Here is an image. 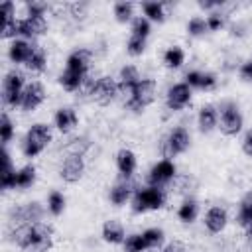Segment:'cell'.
<instances>
[{
    "label": "cell",
    "mask_w": 252,
    "mask_h": 252,
    "mask_svg": "<svg viewBox=\"0 0 252 252\" xmlns=\"http://www.w3.org/2000/svg\"><path fill=\"white\" fill-rule=\"evenodd\" d=\"M191 177L189 175H175L171 179V189H175V193H187L191 187Z\"/></svg>",
    "instance_id": "8d00e7d4"
},
{
    "label": "cell",
    "mask_w": 252,
    "mask_h": 252,
    "mask_svg": "<svg viewBox=\"0 0 252 252\" xmlns=\"http://www.w3.org/2000/svg\"><path fill=\"white\" fill-rule=\"evenodd\" d=\"M22 213H24L26 222H30V224H37L41 220V217H43V209H41L39 203H28V205H24L22 207Z\"/></svg>",
    "instance_id": "83f0119b"
},
{
    "label": "cell",
    "mask_w": 252,
    "mask_h": 252,
    "mask_svg": "<svg viewBox=\"0 0 252 252\" xmlns=\"http://www.w3.org/2000/svg\"><path fill=\"white\" fill-rule=\"evenodd\" d=\"M91 59H93V53L89 49H77L69 55L67 59V69H73V71H79V73H85L89 71V65H91Z\"/></svg>",
    "instance_id": "9a60e30c"
},
{
    "label": "cell",
    "mask_w": 252,
    "mask_h": 252,
    "mask_svg": "<svg viewBox=\"0 0 252 252\" xmlns=\"http://www.w3.org/2000/svg\"><path fill=\"white\" fill-rule=\"evenodd\" d=\"M122 244H124V252H144L148 248L142 234H130Z\"/></svg>",
    "instance_id": "f546056e"
},
{
    "label": "cell",
    "mask_w": 252,
    "mask_h": 252,
    "mask_svg": "<svg viewBox=\"0 0 252 252\" xmlns=\"http://www.w3.org/2000/svg\"><path fill=\"white\" fill-rule=\"evenodd\" d=\"M207 30H209V28H207V20H203V18H193V20H189V24H187V32H189L191 35H203Z\"/></svg>",
    "instance_id": "74e56055"
},
{
    "label": "cell",
    "mask_w": 252,
    "mask_h": 252,
    "mask_svg": "<svg viewBox=\"0 0 252 252\" xmlns=\"http://www.w3.org/2000/svg\"><path fill=\"white\" fill-rule=\"evenodd\" d=\"M220 2H215V0H201L199 2V6L201 8H207V10H211V8H215V6H219Z\"/></svg>",
    "instance_id": "f907efd6"
},
{
    "label": "cell",
    "mask_w": 252,
    "mask_h": 252,
    "mask_svg": "<svg viewBox=\"0 0 252 252\" xmlns=\"http://www.w3.org/2000/svg\"><path fill=\"white\" fill-rule=\"evenodd\" d=\"M222 24H224V18H222L220 12H213V14L207 18V28L213 30V32H215V30H220Z\"/></svg>",
    "instance_id": "60d3db41"
},
{
    "label": "cell",
    "mask_w": 252,
    "mask_h": 252,
    "mask_svg": "<svg viewBox=\"0 0 252 252\" xmlns=\"http://www.w3.org/2000/svg\"><path fill=\"white\" fill-rule=\"evenodd\" d=\"M238 222L246 228L252 226V191H248L240 203V211H238Z\"/></svg>",
    "instance_id": "603a6c76"
},
{
    "label": "cell",
    "mask_w": 252,
    "mask_h": 252,
    "mask_svg": "<svg viewBox=\"0 0 252 252\" xmlns=\"http://www.w3.org/2000/svg\"><path fill=\"white\" fill-rule=\"evenodd\" d=\"M173 177H175V165H173V161L161 159V161H158V163L152 167V171H150V175H148V181H150L152 185H163V183L171 181Z\"/></svg>",
    "instance_id": "8fae6325"
},
{
    "label": "cell",
    "mask_w": 252,
    "mask_h": 252,
    "mask_svg": "<svg viewBox=\"0 0 252 252\" xmlns=\"http://www.w3.org/2000/svg\"><path fill=\"white\" fill-rule=\"evenodd\" d=\"M47 10V4L43 2H28V16H43Z\"/></svg>",
    "instance_id": "b9f144b4"
},
{
    "label": "cell",
    "mask_w": 252,
    "mask_h": 252,
    "mask_svg": "<svg viewBox=\"0 0 252 252\" xmlns=\"http://www.w3.org/2000/svg\"><path fill=\"white\" fill-rule=\"evenodd\" d=\"M83 171H85V163H83V158L79 156H67V159L61 165V177L69 183L79 181L83 177Z\"/></svg>",
    "instance_id": "7c38bea8"
},
{
    "label": "cell",
    "mask_w": 252,
    "mask_h": 252,
    "mask_svg": "<svg viewBox=\"0 0 252 252\" xmlns=\"http://www.w3.org/2000/svg\"><path fill=\"white\" fill-rule=\"evenodd\" d=\"M49 142H51V130H49V126H45V124H33V126L28 130L26 138H24L22 150H24V154H26L28 158H33V156H37L39 152H43V148H45Z\"/></svg>",
    "instance_id": "7a4b0ae2"
},
{
    "label": "cell",
    "mask_w": 252,
    "mask_h": 252,
    "mask_svg": "<svg viewBox=\"0 0 252 252\" xmlns=\"http://www.w3.org/2000/svg\"><path fill=\"white\" fill-rule=\"evenodd\" d=\"M89 140L85 138V136H81V138H73L67 146H65V152L69 154V156H79V158H83L85 156V152L89 150Z\"/></svg>",
    "instance_id": "f1b7e54d"
},
{
    "label": "cell",
    "mask_w": 252,
    "mask_h": 252,
    "mask_svg": "<svg viewBox=\"0 0 252 252\" xmlns=\"http://www.w3.org/2000/svg\"><path fill=\"white\" fill-rule=\"evenodd\" d=\"M16 35H20V20L2 24V37H16Z\"/></svg>",
    "instance_id": "ab89813d"
},
{
    "label": "cell",
    "mask_w": 252,
    "mask_h": 252,
    "mask_svg": "<svg viewBox=\"0 0 252 252\" xmlns=\"http://www.w3.org/2000/svg\"><path fill=\"white\" fill-rule=\"evenodd\" d=\"M240 77L244 81H252V61H248V63H244L240 67Z\"/></svg>",
    "instance_id": "c3c4849f"
},
{
    "label": "cell",
    "mask_w": 252,
    "mask_h": 252,
    "mask_svg": "<svg viewBox=\"0 0 252 252\" xmlns=\"http://www.w3.org/2000/svg\"><path fill=\"white\" fill-rule=\"evenodd\" d=\"M47 30V22L43 16H28L20 20V35L24 37H35L41 35Z\"/></svg>",
    "instance_id": "4fadbf2b"
},
{
    "label": "cell",
    "mask_w": 252,
    "mask_h": 252,
    "mask_svg": "<svg viewBox=\"0 0 252 252\" xmlns=\"http://www.w3.org/2000/svg\"><path fill=\"white\" fill-rule=\"evenodd\" d=\"M26 67H28L30 71H33V73H41V71L45 69V51H43L41 47H35V45H33L32 55H30V59L26 61Z\"/></svg>",
    "instance_id": "cb8c5ba5"
},
{
    "label": "cell",
    "mask_w": 252,
    "mask_h": 252,
    "mask_svg": "<svg viewBox=\"0 0 252 252\" xmlns=\"http://www.w3.org/2000/svg\"><path fill=\"white\" fill-rule=\"evenodd\" d=\"M47 209L51 211V215H61V213H63V209H65V197H63L59 191L49 193V199H47Z\"/></svg>",
    "instance_id": "d6a6232c"
},
{
    "label": "cell",
    "mask_w": 252,
    "mask_h": 252,
    "mask_svg": "<svg viewBox=\"0 0 252 252\" xmlns=\"http://www.w3.org/2000/svg\"><path fill=\"white\" fill-rule=\"evenodd\" d=\"M35 181V167L33 165H24L20 171H16V187L28 189Z\"/></svg>",
    "instance_id": "d4e9b609"
},
{
    "label": "cell",
    "mask_w": 252,
    "mask_h": 252,
    "mask_svg": "<svg viewBox=\"0 0 252 252\" xmlns=\"http://www.w3.org/2000/svg\"><path fill=\"white\" fill-rule=\"evenodd\" d=\"M116 165H118L120 175L128 179L134 173V169H136V156H134V152L132 150H126V148L120 150L118 156H116Z\"/></svg>",
    "instance_id": "e0dca14e"
},
{
    "label": "cell",
    "mask_w": 252,
    "mask_h": 252,
    "mask_svg": "<svg viewBox=\"0 0 252 252\" xmlns=\"http://www.w3.org/2000/svg\"><path fill=\"white\" fill-rule=\"evenodd\" d=\"M215 126H217V110L215 106L207 104L199 110V128L201 132H211Z\"/></svg>",
    "instance_id": "7402d4cb"
},
{
    "label": "cell",
    "mask_w": 252,
    "mask_h": 252,
    "mask_svg": "<svg viewBox=\"0 0 252 252\" xmlns=\"http://www.w3.org/2000/svg\"><path fill=\"white\" fill-rule=\"evenodd\" d=\"M0 134H2V142H10L12 134H14V126H12V120L8 118V114L4 112L2 118H0Z\"/></svg>",
    "instance_id": "f35d334b"
},
{
    "label": "cell",
    "mask_w": 252,
    "mask_h": 252,
    "mask_svg": "<svg viewBox=\"0 0 252 252\" xmlns=\"http://www.w3.org/2000/svg\"><path fill=\"white\" fill-rule=\"evenodd\" d=\"M33 45H30L26 39H14V43L10 45V59L14 63H26L32 55Z\"/></svg>",
    "instance_id": "ffe728a7"
},
{
    "label": "cell",
    "mask_w": 252,
    "mask_h": 252,
    "mask_svg": "<svg viewBox=\"0 0 252 252\" xmlns=\"http://www.w3.org/2000/svg\"><path fill=\"white\" fill-rule=\"evenodd\" d=\"M226 220H228V215L222 207H213L207 211L205 215V226L211 230V232H220L224 226H226Z\"/></svg>",
    "instance_id": "5bb4252c"
},
{
    "label": "cell",
    "mask_w": 252,
    "mask_h": 252,
    "mask_svg": "<svg viewBox=\"0 0 252 252\" xmlns=\"http://www.w3.org/2000/svg\"><path fill=\"white\" fill-rule=\"evenodd\" d=\"M118 94V83L110 77H100L96 79V85H94V91H93V100L98 102V104H110Z\"/></svg>",
    "instance_id": "ba28073f"
},
{
    "label": "cell",
    "mask_w": 252,
    "mask_h": 252,
    "mask_svg": "<svg viewBox=\"0 0 252 252\" xmlns=\"http://www.w3.org/2000/svg\"><path fill=\"white\" fill-rule=\"evenodd\" d=\"M69 10H71V14H73L75 18H85V14H87V4H85V2H73V4H69Z\"/></svg>",
    "instance_id": "ee69618b"
},
{
    "label": "cell",
    "mask_w": 252,
    "mask_h": 252,
    "mask_svg": "<svg viewBox=\"0 0 252 252\" xmlns=\"http://www.w3.org/2000/svg\"><path fill=\"white\" fill-rule=\"evenodd\" d=\"M183 59H185L183 49H181V47H175V45L169 47V49L163 53V63H165V67H169V69H177V67H181Z\"/></svg>",
    "instance_id": "484cf974"
},
{
    "label": "cell",
    "mask_w": 252,
    "mask_h": 252,
    "mask_svg": "<svg viewBox=\"0 0 252 252\" xmlns=\"http://www.w3.org/2000/svg\"><path fill=\"white\" fill-rule=\"evenodd\" d=\"M215 83H217L215 75H211V73H201V83H199V89L209 91V89H213V87H215Z\"/></svg>",
    "instance_id": "f6af8a7d"
},
{
    "label": "cell",
    "mask_w": 252,
    "mask_h": 252,
    "mask_svg": "<svg viewBox=\"0 0 252 252\" xmlns=\"http://www.w3.org/2000/svg\"><path fill=\"white\" fill-rule=\"evenodd\" d=\"M189 142H191V138H189L187 130L185 128H175L161 142V152H163L165 158H173V156L185 152L189 148Z\"/></svg>",
    "instance_id": "8992f818"
},
{
    "label": "cell",
    "mask_w": 252,
    "mask_h": 252,
    "mask_svg": "<svg viewBox=\"0 0 252 252\" xmlns=\"http://www.w3.org/2000/svg\"><path fill=\"white\" fill-rule=\"evenodd\" d=\"M142 236H144V242L148 248H158L163 242V230L161 228H148V230H144Z\"/></svg>",
    "instance_id": "1f68e13d"
},
{
    "label": "cell",
    "mask_w": 252,
    "mask_h": 252,
    "mask_svg": "<svg viewBox=\"0 0 252 252\" xmlns=\"http://www.w3.org/2000/svg\"><path fill=\"white\" fill-rule=\"evenodd\" d=\"M55 126L63 134L69 132V130H73L77 126V112L73 108H69V106L67 108H59L55 112Z\"/></svg>",
    "instance_id": "2e32d148"
},
{
    "label": "cell",
    "mask_w": 252,
    "mask_h": 252,
    "mask_svg": "<svg viewBox=\"0 0 252 252\" xmlns=\"http://www.w3.org/2000/svg\"><path fill=\"white\" fill-rule=\"evenodd\" d=\"M156 98V81L152 79H140V83L134 89V96L132 100L126 102V106L134 112H140L144 106H148L150 102H154Z\"/></svg>",
    "instance_id": "5b68a950"
},
{
    "label": "cell",
    "mask_w": 252,
    "mask_h": 252,
    "mask_svg": "<svg viewBox=\"0 0 252 252\" xmlns=\"http://www.w3.org/2000/svg\"><path fill=\"white\" fill-rule=\"evenodd\" d=\"M144 14L154 20V22H163L165 14H163V4L161 2H146L144 4Z\"/></svg>",
    "instance_id": "4dcf8cb0"
},
{
    "label": "cell",
    "mask_w": 252,
    "mask_h": 252,
    "mask_svg": "<svg viewBox=\"0 0 252 252\" xmlns=\"http://www.w3.org/2000/svg\"><path fill=\"white\" fill-rule=\"evenodd\" d=\"M85 73H79V71H73V69H65L59 77V83L65 91H79L83 81H85Z\"/></svg>",
    "instance_id": "44dd1931"
},
{
    "label": "cell",
    "mask_w": 252,
    "mask_h": 252,
    "mask_svg": "<svg viewBox=\"0 0 252 252\" xmlns=\"http://www.w3.org/2000/svg\"><path fill=\"white\" fill-rule=\"evenodd\" d=\"M45 98V91H43V85L37 83V81H32L30 85H26L24 89V94H22V108L24 110H33L37 108Z\"/></svg>",
    "instance_id": "9c48e42d"
},
{
    "label": "cell",
    "mask_w": 252,
    "mask_h": 252,
    "mask_svg": "<svg viewBox=\"0 0 252 252\" xmlns=\"http://www.w3.org/2000/svg\"><path fill=\"white\" fill-rule=\"evenodd\" d=\"M185 83H187L189 87H199V83H201V73H199V71H189V73L185 75Z\"/></svg>",
    "instance_id": "bcb514c9"
},
{
    "label": "cell",
    "mask_w": 252,
    "mask_h": 252,
    "mask_svg": "<svg viewBox=\"0 0 252 252\" xmlns=\"http://www.w3.org/2000/svg\"><path fill=\"white\" fill-rule=\"evenodd\" d=\"M132 10H134V6L130 2H118V4H114V16H116L118 22H128L132 18Z\"/></svg>",
    "instance_id": "e575fe53"
},
{
    "label": "cell",
    "mask_w": 252,
    "mask_h": 252,
    "mask_svg": "<svg viewBox=\"0 0 252 252\" xmlns=\"http://www.w3.org/2000/svg\"><path fill=\"white\" fill-rule=\"evenodd\" d=\"M12 20H16L14 18V4L12 2H4L2 4V24H8Z\"/></svg>",
    "instance_id": "7bdbcfd3"
},
{
    "label": "cell",
    "mask_w": 252,
    "mask_h": 252,
    "mask_svg": "<svg viewBox=\"0 0 252 252\" xmlns=\"http://www.w3.org/2000/svg\"><path fill=\"white\" fill-rule=\"evenodd\" d=\"M246 242L252 246V226H246Z\"/></svg>",
    "instance_id": "816d5d0a"
},
{
    "label": "cell",
    "mask_w": 252,
    "mask_h": 252,
    "mask_svg": "<svg viewBox=\"0 0 252 252\" xmlns=\"http://www.w3.org/2000/svg\"><path fill=\"white\" fill-rule=\"evenodd\" d=\"M102 238L110 244H120L124 242V226L118 220H106L102 224Z\"/></svg>",
    "instance_id": "d6986e66"
},
{
    "label": "cell",
    "mask_w": 252,
    "mask_h": 252,
    "mask_svg": "<svg viewBox=\"0 0 252 252\" xmlns=\"http://www.w3.org/2000/svg\"><path fill=\"white\" fill-rule=\"evenodd\" d=\"M24 75L20 71H10L4 79V91H2V102L6 106H22V94H24Z\"/></svg>",
    "instance_id": "277c9868"
},
{
    "label": "cell",
    "mask_w": 252,
    "mask_h": 252,
    "mask_svg": "<svg viewBox=\"0 0 252 252\" xmlns=\"http://www.w3.org/2000/svg\"><path fill=\"white\" fill-rule=\"evenodd\" d=\"M53 244V232L49 226L37 222V224H32L30 226V234L24 242V250L26 252H47Z\"/></svg>",
    "instance_id": "3957f363"
},
{
    "label": "cell",
    "mask_w": 252,
    "mask_h": 252,
    "mask_svg": "<svg viewBox=\"0 0 252 252\" xmlns=\"http://www.w3.org/2000/svg\"><path fill=\"white\" fill-rule=\"evenodd\" d=\"M148 33H150V22H148V18H142V16H138V18H134V22H132V35H138V37H148Z\"/></svg>",
    "instance_id": "836d02e7"
},
{
    "label": "cell",
    "mask_w": 252,
    "mask_h": 252,
    "mask_svg": "<svg viewBox=\"0 0 252 252\" xmlns=\"http://www.w3.org/2000/svg\"><path fill=\"white\" fill-rule=\"evenodd\" d=\"M242 150H244V154L252 156V130L246 132V136H244V140H242Z\"/></svg>",
    "instance_id": "681fc988"
},
{
    "label": "cell",
    "mask_w": 252,
    "mask_h": 252,
    "mask_svg": "<svg viewBox=\"0 0 252 252\" xmlns=\"http://www.w3.org/2000/svg\"><path fill=\"white\" fill-rule=\"evenodd\" d=\"M134 193V185L124 177V181H118L112 189H110V201L114 205H124Z\"/></svg>",
    "instance_id": "ac0fdd59"
},
{
    "label": "cell",
    "mask_w": 252,
    "mask_h": 252,
    "mask_svg": "<svg viewBox=\"0 0 252 252\" xmlns=\"http://www.w3.org/2000/svg\"><path fill=\"white\" fill-rule=\"evenodd\" d=\"M197 203L193 201V199H187V201H183L181 203V207H179V211H177V217H179V220H183V222H193L195 219H197Z\"/></svg>",
    "instance_id": "4316f807"
},
{
    "label": "cell",
    "mask_w": 252,
    "mask_h": 252,
    "mask_svg": "<svg viewBox=\"0 0 252 252\" xmlns=\"http://www.w3.org/2000/svg\"><path fill=\"white\" fill-rule=\"evenodd\" d=\"M191 100V87L187 83H177L167 91V106L171 110H181Z\"/></svg>",
    "instance_id": "30bf717a"
},
{
    "label": "cell",
    "mask_w": 252,
    "mask_h": 252,
    "mask_svg": "<svg viewBox=\"0 0 252 252\" xmlns=\"http://www.w3.org/2000/svg\"><path fill=\"white\" fill-rule=\"evenodd\" d=\"M126 49H128L130 55H140L146 49V39L144 37H138V35H130V39L126 43Z\"/></svg>",
    "instance_id": "d590c367"
},
{
    "label": "cell",
    "mask_w": 252,
    "mask_h": 252,
    "mask_svg": "<svg viewBox=\"0 0 252 252\" xmlns=\"http://www.w3.org/2000/svg\"><path fill=\"white\" fill-rule=\"evenodd\" d=\"M163 252H187V250H185V244H183V242L173 240V242H169V244L163 248Z\"/></svg>",
    "instance_id": "7dc6e473"
},
{
    "label": "cell",
    "mask_w": 252,
    "mask_h": 252,
    "mask_svg": "<svg viewBox=\"0 0 252 252\" xmlns=\"http://www.w3.org/2000/svg\"><path fill=\"white\" fill-rule=\"evenodd\" d=\"M165 203V191L161 185H150L144 189H138L132 197V209L134 213H146L161 209Z\"/></svg>",
    "instance_id": "6da1fadb"
},
{
    "label": "cell",
    "mask_w": 252,
    "mask_h": 252,
    "mask_svg": "<svg viewBox=\"0 0 252 252\" xmlns=\"http://www.w3.org/2000/svg\"><path fill=\"white\" fill-rule=\"evenodd\" d=\"M219 128L226 136H234V134L240 132V128H242V114H240L236 104L226 102L220 108V126Z\"/></svg>",
    "instance_id": "52a82bcc"
}]
</instances>
